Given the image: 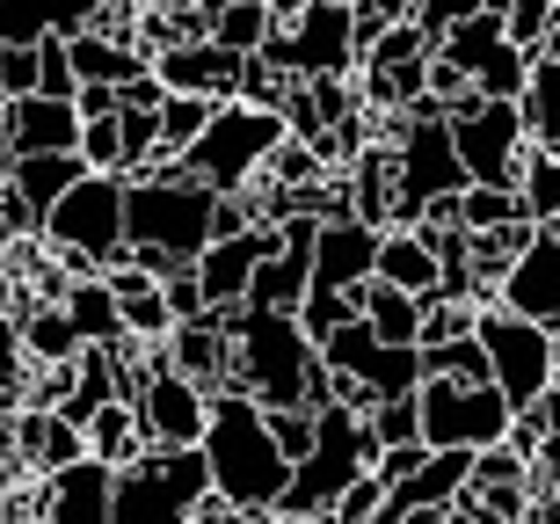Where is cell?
<instances>
[{"mask_svg": "<svg viewBox=\"0 0 560 524\" xmlns=\"http://www.w3.org/2000/svg\"><path fill=\"white\" fill-rule=\"evenodd\" d=\"M553 510H560V488H553Z\"/></svg>", "mask_w": 560, "mask_h": 524, "instance_id": "cell-61", "label": "cell"}, {"mask_svg": "<svg viewBox=\"0 0 560 524\" xmlns=\"http://www.w3.org/2000/svg\"><path fill=\"white\" fill-rule=\"evenodd\" d=\"M183 524H241V510H233L226 496H197V510H189Z\"/></svg>", "mask_w": 560, "mask_h": 524, "instance_id": "cell-51", "label": "cell"}, {"mask_svg": "<svg viewBox=\"0 0 560 524\" xmlns=\"http://www.w3.org/2000/svg\"><path fill=\"white\" fill-rule=\"evenodd\" d=\"M372 284H394L408 299H436V255L416 226H386L372 255Z\"/></svg>", "mask_w": 560, "mask_h": 524, "instance_id": "cell-24", "label": "cell"}, {"mask_svg": "<svg viewBox=\"0 0 560 524\" xmlns=\"http://www.w3.org/2000/svg\"><path fill=\"white\" fill-rule=\"evenodd\" d=\"M378 517H386V488H378L372 474L350 481V488H342V503L328 510V524H378Z\"/></svg>", "mask_w": 560, "mask_h": 524, "instance_id": "cell-45", "label": "cell"}, {"mask_svg": "<svg viewBox=\"0 0 560 524\" xmlns=\"http://www.w3.org/2000/svg\"><path fill=\"white\" fill-rule=\"evenodd\" d=\"M416 466H422V444H394V452H378V459H372V481L386 488V496H394V488L408 481Z\"/></svg>", "mask_w": 560, "mask_h": 524, "instance_id": "cell-48", "label": "cell"}, {"mask_svg": "<svg viewBox=\"0 0 560 524\" xmlns=\"http://www.w3.org/2000/svg\"><path fill=\"white\" fill-rule=\"evenodd\" d=\"M364 430H372L378 452H394V444H422L416 394H408V400H372V408H364Z\"/></svg>", "mask_w": 560, "mask_h": 524, "instance_id": "cell-37", "label": "cell"}, {"mask_svg": "<svg viewBox=\"0 0 560 524\" xmlns=\"http://www.w3.org/2000/svg\"><path fill=\"white\" fill-rule=\"evenodd\" d=\"M277 524H328V517H277Z\"/></svg>", "mask_w": 560, "mask_h": 524, "instance_id": "cell-58", "label": "cell"}, {"mask_svg": "<svg viewBox=\"0 0 560 524\" xmlns=\"http://www.w3.org/2000/svg\"><path fill=\"white\" fill-rule=\"evenodd\" d=\"M277 248V226H248V233H226V241H211L197 263H189V277H197V292H205V306H241L255 284V263Z\"/></svg>", "mask_w": 560, "mask_h": 524, "instance_id": "cell-15", "label": "cell"}, {"mask_svg": "<svg viewBox=\"0 0 560 524\" xmlns=\"http://www.w3.org/2000/svg\"><path fill=\"white\" fill-rule=\"evenodd\" d=\"M372 459H378V444L364 430V416L320 408L313 416V459L291 466V488H284V503H277V517H328L342 503V488L372 474Z\"/></svg>", "mask_w": 560, "mask_h": 524, "instance_id": "cell-5", "label": "cell"}, {"mask_svg": "<svg viewBox=\"0 0 560 524\" xmlns=\"http://www.w3.org/2000/svg\"><path fill=\"white\" fill-rule=\"evenodd\" d=\"M466 488H524V496H532V466H524L510 444H495V452H474V481Z\"/></svg>", "mask_w": 560, "mask_h": 524, "instance_id": "cell-44", "label": "cell"}, {"mask_svg": "<svg viewBox=\"0 0 560 524\" xmlns=\"http://www.w3.org/2000/svg\"><path fill=\"white\" fill-rule=\"evenodd\" d=\"M211 109H219V103H205V95H167V103L153 109V131H161V161H183V153L205 139Z\"/></svg>", "mask_w": 560, "mask_h": 524, "instance_id": "cell-33", "label": "cell"}, {"mask_svg": "<svg viewBox=\"0 0 560 524\" xmlns=\"http://www.w3.org/2000/svg\"><path fill=\"white\" fill-rule=\"evenodd\" d=\"M211 197L205 183H189L183 161H153L145 175L125 183V248H161L167 263H197L211 248Z\"/></svg>", "mask_w": 560, "mask_h": 524, "instance_id": "cell-3", "label": "cell"}, {"mask_svg": "<svg viewBox=\"0 0 560 524\" xmlns=\"http://www.w3.org/2000/svg\"><path fill=\"white\" fill-rule=\"evenodd\" d=\"M37 241L66 255V277H103L109 263H125V175H81L44 211Z\"/></svg>", "mask_w": 560, "mask_h": 524, "instance_id": "cell-4", "label": "cell"}, {"mask_svg": "<svg viewBox=\"0 0 560 524\" xmlns=\"http://www.w3.org/2000/svg\"><path fill=\"white\" fill-rule=\"evenodd\" d=\"M466 481H474V452H422V466L394 488V496H386V517H378V524H400V517H444V510L466 496Z\"/></svg>", "mask_w": 560, "mask_h": 524, "instance_id": "cell-16", "label": "cell"}, {"mask_svg": "<svg viewBox=\"0 0 560 524\" xmlns=\"http://www.w3.org/2000/svg\"><path fill=\"white\" fill-rule=\"evenodd\" d=\"M517 219L524 226H560V153H524V168H517Z\"/></svg>", "mask_w": 560, "mask_h": 524, "instance_id": "cell-29", "label": "cell"}, {"mask_svg": "<svg viewBox=\"0 0 560 524\" xmlns=\"http://www.w3.org/2000/svg\"><path fill=\"white\" fill-rule=\"evenodd\" d=\"M262 8H270V15H277V30H284V22H299V15H306L313 0H262Z\"/></svg>", "mask_w": 560, "mask_h": 524, "instance_id": "cell-53", "label": "cell"}, {"mask_svg": "<svg viewBox=\"0 0 560 524\" xmlns=\"http://www.w3.org/2000/svg\"><path fill=\"white\" fill-rule=\"evenodd\" d=\"M95 15H103V0H0V44H66L95 30Z\"/></svg>", "mask_w": 560, "mask_h": 524, "instance_id": "cell-20", "label": "cell"}, {"mask_svg": "<svg viewBox=\"0 0 560 524\" xmlns=\"http://www.w3.org/2000/svg\"><path fill=\"white\" fill-rule=\"evenodd\" d=\"M364 328H372V342H386V350H416L422 299L394 292V284H364Z\"/></svg>", "mask_w": 560, "mask_h": 524, "instance_id": "cell-30", "label": "cell"}, {"mask_svg": "<svg viewBox=\"0 0 560 524\" xmlns=\"http://www.w3.org/2000/svg\"><path fill=\"white\" fill-rule=\"evenodd\" d=\"M553 488H560V438H546L532 452V496H553Z\"/></svg>", "mask_w": 560, "mask_h": 524, "instance_id": "cell-49", "label": "cell"}, {"mask_svg": "<svg viewBox=\"0 0 560 524\" xmlns=\"http://www.w3.org/2000/svg\"><path fill=\"white\" fill-rule=\"evenodd\" d=\"M73 117H81V125H95V117H117V88H81V95H73Z\"/></svg>", "mask_w": 560, "mask_h": 524, "instance_id": "cell-50", "label": "cell"}, {"mask_svg": "<svg viewBox=\"0 0 560 524\" xmlns=\"http://www.w3.org/2000/svg\"><path fill=\"white\" fill-rule=\"evenodd\" d=\"M444 131H452V153L474 189H517V168L532 153V131H524L517 103H480L474 95V103H458L444 117Z\"/></svg>", "mask_w": 560, "mask_h": 524, "instance_id": "cell-9", "label": "cell"}, {"mask_svg": "<svg viewBox=\"0 0 560 524\" xmlns=\"http://www.w3.org/2000/svg\"><path fill=\"white\" fill-rule=\"evenodd\" d=\"M241 524H277V510H241Z\"/></svg>", "mask_w": 560, "mask_h": 524, "instance_id": "cell-56", "label": "cell"}, {"mask_svg": "<svg viewBox=\"0 0 560 524\" xmlns=\"http://www.w3.org/2000/svg\"><path fill=\"white\" fill-rule=\"evenodd\" d=\"M539 59H560V15H553V30H546V44H539Z\"/></svg>", "mask_w": 560, "mask_h": 524, "instance_id": "cell-54", "label": "cell"}, {"mask_svg": "<svg viewBox=\"0 0 560 524\" xmlns=\"http://www.w3.org/2000/svg\"><path fill=\"white\" fill-rule=\"evenodd\" d=\"M131 416H139L145 452H197V444H205L211 394H205V386H189L161 350H145L139 357V386H131Z\"/></svg>", "mask_w": 560, "mask_h": 524, "instance_id": "cell-10", "label": "cell"}, {"mask_svg": "<svg viewBox=\"0 0 560 524\" xmlns=\"http://www.w3.org/2000/svg\"><path fill=\"white\" fill-rule=\"evenodd\" d=\"M553 0H502V37L517 44V51H539L546 30H553Z\"/></svg>", "mask_w": 560, "mask_h": 524, "instance_id": "cell-40", "label": "cell"}, {"mask_svg": "<svg viewBox=\"0 0 560 524\" xmlns=\"http://www.w3.org/2000/svg\"><path fill=\"white\" fill-rule=\"evenodd\" d=\"M553 394H560V357H553Z\"/></svg>", "mask_w": 560, "mask_h": 524, "instance_id": "cell-59", "label": "cell"}, {"mask_svg": "<svg viewBox=\"0 0 560 524\" xmlns=\"http://www.w3.org/2000/svg\"><path fill=\"white\" fill-rule=\"evenodd\" d=\"M161 306H167V321H175V328H183V321H197V314H205V292H197V277L175 270V277L161 284Z\"/></svg>", "mask_w": 560, "mask_h": 524, "instance_id": "cell-47", "label": "cell"}, {"mask_svg": "<svg viewBox=\"0 0 560 524\" xmlns=\"http://www.w3.org/2000/svg\"><path fill=\"white\" fill-rule=\"evenodd\" d=\"M436 524H495V517H488V510H480L474 496H458V503L444 510V517H436Z\"/></svg>", "mask_w": 560, "mask_h": 524, "instance_id": "cell-52", "label": "cell"}, {"mask_svg": "<svg viewBox=\"0 0 560 524\" xmlns=\"http://www.w3.org/2000/svg\"><path fill=\"white\" fill-rule=\"evenodd\" d=\"M44 503H37V524H109V474L95 459L66 466V474H44Z\"/></svg>", "mask_w": 560, "mask_h": 524, "instance_id": "cell-22", "label": "cell"}, {"mask_svg": "<svg viewBox=\"0 0 560 524\" xmlns=\"http://www.w3.org/2000/svg\"><path fill=\"white\" fill-rule=\"evenodd\" d=\"M161 357L189 379V386H205V394H226V386H233V336L219 328L211 306L197 321H183V328L161 342Z\"/></svg>", "mask_w": 560, "mask_h": 524, "instance_id": "cell-18", "label": "cell"}, {"mask_svg": "<svg viewBox=\"0 0 560 524\" xmlns=\"http://www.w3.org/2000/svg\"><path fill=\"white\" fill-rule=\"evenodd\" d=\"M262 59L284 73V81H357V37H350V8H328L313 0L299 22H284Z\"/></svg>", "mask_w": 560, "mask_h": 524, "instance_id": "cell-11", "label": "cell"}, {"mask_svg": "<svg viewBox=\"0 0 560 524\" xmlns=\"http://www.w3.org/2000/svg\"><path fill=\"white\" fill-rule=\"evenodd\" d=\"M205 474H211V496H226L233 510H277L291 488V466L277 459L270 430H262V408L248 394H211V416H205Z\"/></svg>", "mask_w": 560, "mask_h": 524, "instance_id": "cell-2", "label": "cell"}, {"mask_svg": "<svg viewBox=\"0 0 560 524\" xmlns=\"http://www.w3.org/2000/svg\"><path fill=\"white\" fill-rule=\"evenodd\" d=\"M277 147H284V125H277L270 109L219 103V109H211V125H205V139L183 153V175H189V183H205L211 197H241L255 175L270 168Z\"/></svg>", "mask_w": 560, "mask_h": 524, "instance_id": "cell-6", "label": "cell"}, {"mask_svg": "<svg viewBox=\"0 0 560 524\" xmlns=\"http://www.w3.org/2000/svg\"><path fill=\"white\" fill-rule=\"evenodd\" d=\"M88 459V438H81V422H66L51 416V408H15V466L22 474H66V466H81Z\"/></svg>", "mask_w": 560, "mask_h": 524, "instance_id": "cell-19", "label": "cell"}, {"mask_svg": "<svg viewBox=\"0 0 560 524\" xmlns=\"http://www.w3.org/2000/svg\"><path fill=\"white\" fill-rule=\"evenodd\" d=\"M306 103H313V117H320V131L364 117V103H357V81H306Z\"/></svg>", "mask_w": 560, "mask_h": 524, "instance_id": "cell-43", "label": "cell"}, {"mask_svg": "<svg viewBox=\"0 0 560 524\" xmlns=\"http://www.w3.org/2000/svg\"><path fill=\"white\" fill-rule=\"evenodd\" d=\"M0 125H8L15 161H37V153H73V147H81V117H73V103H44V95H30V103H8V109H0Z\"/></svg>", "mask_w": 560, "mask_h": 524, "instance_id": "cell-21", "label": "cell"}, {"mask_svg": "<svg viewBox=\"0 0 560 524\" xmlns=\"http://www.w3.org/2000/svg\"><path fill=\"white\" fill-rule=\"evenodd\" d=\"M532 59L539 51H517V44L502 37L488 59H480V73H474V95L480 103H524V81H532Z\"/></svg>", "mask_w": 560, "mask_h": 524, "instance_id": "cell-34", "label": "cell"}, {"mask_svg": "<svg viewBox=\"0 0 560 524\" xmlns=\"http://www.w3.org/2000/svg\"><path fill=\"white\" fill-rule=\"evenodd\" d=\"M328 8H350V0H328Z\"/></svg>", "mask_w": 560, "mask_h": 524, "instance_id": "cell-60", "label": "cell"}, {"mask_svg": "<svg viewBox=\"0 0 560 524\" xmlns=\"http://www.w3.org/2000/svg\"><path fill=\"white\" fill-rule=\"evenodd\" d=\"M66 59H73V81H81V88H131V81H145V73H153V59H145L139 44L95 37V30L66 37Z\"/></svg>", "mask_w": 560, "mask_h": 524, "instance_id": "cell-23", "label": "cell"}, {"mask_svg": "<svg viewBox=\"0 0 560 524\" xmlns=\"http://www.w3.org/2000/svg\"><path fill=\"white\" fill-rule=\"evenodd\" d=\"M153 81L167 88V95H205V103H233L241 95V59L233 51H219V44H175V51H161L153 59Z\"/></svg>", "mask_w": 560, "mask_h": 524, "instance_id": "cell-17", "label": "cell"}, {"mask_svg": "<svg viewBox=\"0 0 560 524\" xmlns=\"http://www.w3.org/2000/svg\"><path fill=\"white\" fill-rule=\"evenodd\" d=\"M495 44H502V15H474V22H458L452 37H436V59H444V66H458V73L474 81V73H480V59H488Z\"/></svg>", "mask_w": 560, "mask_h": 524, "instance_id": "cell-36", "label": "cell"}, {"mask_svg": "<svg viewBox=\"0 0 560 524\" xmlns=\"http://www.w3.org/2000/svg\"><path fill=\"white\" fill-rule=\"evenodd\" d=\"M262 430H270V444H277V459H284V466L313 459V416H306V408H262Z\"/></svg>", "mask_w": 560, "mask_h": 524, "instance_id": "cell-39", "label": "cell"}, {"mask_svg": "<svg viewBox=\"0 0 560 524\" xmlns=\"http://www.w3.org/2000/svg\"><path fill=\"white\" fill-rule=\"evenodd\" d=\"M452 219L466 233H495V226H510V219H517V197H510V189H474V183H466V197L452 205Z\"/></svg>", "mask_w": 560, "mask_h": 524, "instance_id": "cell-38", "label": "cell"}, {"mask_svg": "<svg viewBox=\"0 0 560 524\" xmlns=\"http://www.w3.org/2000/svg\"><path fill=\"white\" fill-rule=\"evenodd\" d=\"M422 357V379H444V386H488V350H480L474 336H458V342H430Z\"/></svg>", "mask_w": 560, "mask_h": 524, "instance_id": "cell-35", "label": "cell"}, {"mask_svg": "<svg viewBox=\"0 0 560 524\" xmlns=\"http://www.w3.org/2000/svg\"><path fill=\"white\" fill-rule=\"evenodd\" d=\"M211 496L205 452H145L139 466L109 474V524H183Z\"/></svg>", "mask_w": 560, "mask_h": 524, "instance_id": "cell-7", "label": "cell"}, {"mask_svg": "<svg viewBox=\"0 0 560 524\" xmlns=\"http://www.w3.org/2000/svg\"><path fill=\"white\" fill-rule=\"evenodd\" d=\"M81 175H88V168H81V153H37V161H15V168L0 175V183L15 189L22 211H30V219L44 226V211L59 205V197H66L73 183H81Z\"/></svg>", "mask_w": 560, "mask_h": 524, "instance_id": "cell-28", "label": "cell"}, {"mask_svg": "<svg viewBox=\"0 0 560 524\" xmlns=\"http://www.w3.org/2000/svg\"><path fill=\"white\" fill-rule=\"evenodd\" d=\"M233 394H248L255 408H306V416L328 408V372H320V350L306 342L299 314L241 306V321H233Z\"/></svg>", "mask_w": 560, "mask_h": 524, "instance_id": "cell-1", "label": "cell"}, {"mask_svg": "<svg viewBox=\"0 0 560 524\" xmlns=\"http://www.w3.org/2000/svg\"><path fill=\"white\" fill-rule=\"evenodd\" d=\"M430 59H436V44L422 37L416 22H394V30L357 59V103L372 109V117H408V109L422 103Z\"/></svg>", "mask_w": 560, "mask_h": 524, "instance_id": "cell-12", "label": "cell"}, {"mask_svg": "<svg viewBox=\"0 0 560 524\" xmlns=\"http://www.w3.org/2000/svg\"><path fill=\"white\" fill-rule=\"evenodd\" d=\"M474 342L488 350V386L510 400V416L553 386V357H560L553 328L517 321V314H502V306H480V314H474Z\"/></svg>", "mask_w": 560, "mask_h": 524, "instance_id": "cell-8", "label": "cell"}, {"mask_svg": "<svg viewBox=\"0 0 560 524\" xmlns=\"http://www.w3.org/2000/svg\"><path fill=\"white\" fill-rule=\"evenodd\" d=\"M219 51H233V59H255L262 44L277 37V15L262 8V0H226L219 15H211V30H205Z\"/></svg>", "mask_w": 560, "mask_h": 524, "instance_id": "cell-32", "label": "cell"}, {"mask_svg": "<svg viewBox=\"0 0 560 524\" xmlns=\"http://www.w3.org/2000/svg\"><path fill=\"white\" fill-rule=\"evenodd\" d=\"M81 438H88V459L103 466V474H125V466L145 459V438H139V416H131V400H103V408L81 422Z\"/></svg>", "mask_w": 560, "mask_h": 524, "instance_id": "cell-27", "label": "cell"}, {"mask_svg": "<svg viewBox=\"0 0 560 524\" xmlns=\"http://www.w3.org/2000/svg\"><path fill=\"white\" fill-rule=\"evenodd\" d=\"M15 342H22V357H30V372H59V364H73V357L88 350V342L73 336V321H66L59 306H44V299H15Z\"/></svg>", "mask_w": 560, "mask_h": 524, "instance_id": "cell-25", "label": "cell"}, {"mask_svg": "<svg viewBox=\"0 0 560 524\" xmlns=\"http://www.w3.org/2000/svg\"><path fill=\"white\" fill-rule=\"evenodd\" d=\"M524 131L539 153H560V59H532V81H524Z\"/></svg>", "mask_w": 560, "mask_h": 524, "instance_id": "cell-31", "label": "cell"}, {"mask_svg": "<svg viewBox=\"0 0 560 524\" xmlns=\"http://www.w3.org/2000/svg\"><path fill=\"white\" fill-rule=\"evenodd\" d=\"M495 306L517 321H539V328H560V226H532L524 255L495 284Z\"/></svg>", "mask_w": 560, "mask_h": 524, "instance_id": "cell-13", "label": "cell"}, {"mask_svg": "<svg viewBox=\"0 0 560 524\" xmlns=\"http://www.w3.org/2000/svg\"><path fill=\"white\" fill-rule=\"evenodd\" d=\"M117 8H125V15H145V8H153V0H117Z\"/></svg>", "mask_w": 560, "mask_h": 524, "instance_id": "cell-57", "label": "cell"}, {"mask_svg": "<svg viewBox=\"0 0 560 524\" xmlns=\"http://www.w3.org/2000/svg\"><path fill=\"white\" fill-rule=\"evenodd\" d=\"M15 168V147H8V125H0V175Z\"/></svg>", "mask_w": 560, "mask_h": 524, "instance_id": "cell-55", "label": "cell"}, {"mask_svg": "<svg viewBox=\"0 0 560 524\" xmlns=\"http://www.w3.org/2000/svg\"><path fill=\"white\" fill-rule=\"evenodd\" d=\"M37 95H44V103H73V95H81V81H73V59H66L59 37L37 44Z\"/></svg>", "mask_w": 560, "mask_h": 524, "instance_id": "cell-42", "label": "cell"}, {"mask_svg": "<svg viewBox=\"0 0 560 524\" xmlns=\"http://www.w3.org/2000/svg\"><path fill=\"white\" fill-rule=\"evenodd\" d=\"M474 314H480V306H458V299H422L416 350H430V342H458V336H474Z\"/></svg>", "mask_w": 560, "mask_h": 524, "instance_id": "cell-41", "label": "cell"}, {"mask_svg": "<svg viewBox=\"0 0 560 524\" xmlns=\"http://www.w3.org/2000/svg\"><path fill=\"white\" fill-rule=\"evenodd\" d=\"M553 8H560V0H553Z\"/></svg>", "mask_w": 560, "mask_h": 524, "instance_id": "cell-62", "label": "cell"}, {"mask_svg": "<svg viewBox=\"0 0 560 524\" xmlns=\"http://www.w3.org/2000/svg\"><path fill=\"white\" fill-rule=\"evenodd\" d=\"M59 314L73 321V336H81L88 350H125V328H117V299H109L103 277H66Z\"/></svg>", "mask_w": 560, "mask_h": 524, "instance_id": "cell-26", "label": "cell"}, {"mask_svg": "<svg viewBox=\"0 0 560 524\" xmlns=\"http://www.w3.org/2000/svg\"><path fill=\"white\" fill-rule=\"evenodd\" d=\"M372 255H378V226H364V219H328V226L313 233V284L306 292L357 299L372 284Z\"/></svg>", "mask_w": 560, "mask_h": 524, "instance_id": "cell-14", "label": "cell"}, {"mask_svg": "<svg viewBox=\"0 0 560 524\" xmlns=\"http://www.w3.org/2000/svg\"><path fill=\"white\" fill-rule=\"evenodd\" d=\"M474 15H480V0H416V15H408V22L436 44V37H452L458 22H474Z\"/></svg>", "mask_w": 560, "mask_h": 524, "instance_id": "cell-46", "label": "cell"}]
</instances>
